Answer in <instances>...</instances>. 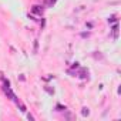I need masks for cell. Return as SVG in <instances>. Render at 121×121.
I'll list each match as a JSON object with an SVG mask.
<instances>
[{
  "label": "cell",
  "instance_id": "7a4b0ae2",
  "mask_svg": "<svg viewBox=\"0 0 121 121\" xmlns=\"http://www.w3.org/2000/svg\"><path fill=\"white\" fill-rule=\"evenodd\" d=\"M66 117H67V118H69V120H70V118H73V115H71V114H70V112H67V114H66Z\"/></svg>",
  "mask_w": 121,
  "mask_h": 121
},
{
  "label": "cell",
  "instance_id": "6da1fadb",
  "mask_svg": "<svg viewBox=\"0 0 121 121\" xmlns=\"http://www.w3.org/2000/svg\"><path fill=\"white\" fill-rule=\"evenodd\" d=\"M81 114H83V117H88V115H90V110H88L87 107H84V108L81 110Z\"/></svg>",
  "mask_w": 121,
  "mask_h": 121
}]
</instances>
